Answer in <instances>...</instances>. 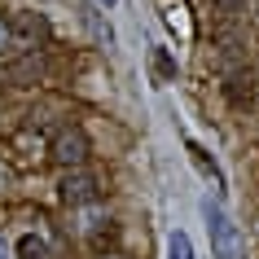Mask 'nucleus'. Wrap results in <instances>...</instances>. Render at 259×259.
<instances>
[{"label":"nucleus","instance_id":"nucleus-10","mask_svg":"<svg viewBox=\"0 0 259 259\" xmlns=\"http://www.w3.org/2000/svg\"><path fill=\"white\" fill-rule=\"evenodd\" d=\"M167 259H193V246L185 233H171V242H167Z\"/></svg>","mask_w":259,"mask_h":259},{"label":"nucleus","instance_id":"nucleus-13","mask_svg":"<svg viewBox=\"0 0 259 259\" xmlns=\"http://www.w3.org/2000/svg\"><path fill=\"white\" fill-rule=\"evenodd\" d=\"M101 5H106V9H110V5H114V0H101Z\"/></svg>","mask_w":259,"mask_h":259},{"label":"nucleus","instance_id":"nucleus-1","mask_svg":"<svg viewBox=\"0 0 259 259\" xmlns=\"http://www.w3.org/2000/svg\"><path fill=\"white\" fill-rule=\"evenodd\" d=\"M202 215H206V233H211V250H215V259H242L246 255L242 229L224 215V206L206 198V202H202Z\"/></svg>","mask_w":259,"mask_h":259},{"label":"nucleus","instance_id":"nucleus-5","mask_svg":"<svg viewBox=\"0 0 259 259\" xmlns=\"http://www.w3.org/2000/svg\"><path fill=\"white\" fill-rule=\"evenodd\" d=\"M9 31H14V35H27L31 44L35 40H49V22H44L40 14H31V9H22V14H14V22H9Z\"/></svg>","mask_w":259,"mask_h":259},{"label":"nucleus","instance_id":"nucleus-11","mask_svg":"<svg viewBox=\"0 0 259 259\" xmlns=\"http://www.w3.org/2000/svg\"><path fill=\"white\" fill-rule=\"evenodd\" d=\"M9 40H14V31H9V18L0 14V49H9Z\"/></svg>","mask_w":259,"mask_h":259},{"label":"nucleus","instance_id":"nucleus-3","mask_svg":"<svg viewBox=\"0 0 259 259\" xmlns=\"http://www.w3.org/2000/svg\"><path fill=\"white\" fill-rule=\"evenodd\" d=\"M88 154H93V145H88V137H83V127H62L53 137V145H49V158H53L57 167H83L88 163Z\"/></svg>","mask_w":259,"mask_h":259},{"label":"nucleus","instance_id":"nucleus-8","mask_svg":"<svg viewBox=\"0 0 259 259\" xmlns=\"http://www.w3.org/2000/svg\"><path fill=\"white\" fill-rule=\"evenodd\" d=\"M150 70H154V79H158V83L176 79V62H171V57H167V49H158V44L150 49Z\"/></svg>","mask_w":259,"mask_h":259},{"label":"nucleus","instance_id":"nucleus-2","mask_svg":"<svg viewBox=\"0 0 259 259\" xmlns=\"http://www.w3.org/2000/svg\"><path fill=\"white\" fill-rule=\"evenodd\" d=\"M44 70H49L44 53L31 49V53L14 57V62H0V83H9V88H35V83L44 79Z\"/></svg>","mask_w":259,"mask_h":259},{"label":"nucleus","instance_id":"nucleus-9","mask_svg":"<svg viewBox=\"0 0 259 259\" xmlns=\"http://www.w3.org/2000/svg\"><path fill=\"white\" fill-rule=\"evenodd\" d=\"M18 259H49V242L35 237V233H27V237L18 242Z\"/></svg>","mask_w":259,"mask_h":259},{"label":"nucleus","instance_id":"nucleus-6","mask_svg":"<svg viewBox=\"0 0 259 259\" xmlns=\"http://www.w3.org/2000/svg\"><path fill=\"white\" fill-rule=\"evenodd\" d=\"M250 93H255V75L250 70H233L229 75V101L233 106H250Z\"/></svg>","mask_w":259,"mask_h":259},{"label":"nucleus","instance_id":"nucleus-12","mask_svg":"<svg viewBox=\"0 0 259 259\" xmlns=\"http://www.w3.org/2000/svg\"><path fill=\"white\" fill-rule=\"evenodd\" d=\"M0 259H5V242H0Z\"/></svg>","mask_w":259,"mask_h":259},{"label":"nucleus","instance_id":"nucleus-4","mask_svg":"<svg viewBox=\"0 0 259 259\" xmlns=\"http://www.w3.org/2000/svg\"><path fill=\"white\" fill-rule=\"evenodd\" d=\"M97 198H101V180L93 171H83V167H70L66 180H62V202L83 206V202H97Z\"/></svg>","mask_w":259,"mask_h":259},{"label":"nucleus","instance_id":"nucleus-7","mask_svg":"<svg viewBox=\"0 0 259 259\" xmlns=\"http://www.w3.org/2000/svg\"><path fill=\"white\" fill-rule=\"evenodd\" d=\"M189 158H193V167H198V171H202V176L211 180V185H215V189H224V176H220V167H215V158H211V154H206L202 145H193V141H189Z\"/></svg>","mask_w":259,"mask_h":259}]
</instances>
